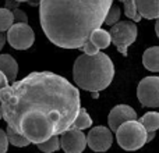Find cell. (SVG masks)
Listing matches in <instances>:
<instances>
[{"mask_svg": "<svg viewBox=\"0 0 159 153\" xmlns=\"http://www.w3.org/2000/svg\"><path fill=\"white\" fill-rule=\"evenodd\" d=\"M0 103L7 125L35 145L69 129L81 107L77 88L50 71L31 72L2 88Z\"/></svg>", "mask_w": 159, "mask_h": 153, "instance_id": "cell-1", "label": "cell"}, {"mask_svg": "<svg viewBox=\"0 0 159 153\" xmlns=\"http://www.w3.org/2000/svg\"><path fill=\"white\" fill-rule=\"evenodd\" d=\"M113 0H39L46 38L63 49H80L91 32L105 24Z\"/></svg>", "mask_w": 159, "mask_h": 153, "instance_id": "cell-2", "label": "cell"}, {"mask_svg": "<svg viewBox=\"0 0 159 153\" xmlns=\"http://www.w3.org/2000/svg\"><path fill=\"white\" fill-rule=\"evenodd\" d=\"M115 76V66L105 53L81 55L73 67V79L75 85L88 92H101L106 89Z\"/></svg>", "mask_w": 159, "mask_h": 153, "instance_id": "cell-3", "label": "cell"}, {"mask_svg": "<svg viewBox=\"0 0 159 153\" xmlns=\"http://www.w3.org/2000/svg\"><path fill=\"white\" fill-rule=\"evenodd\" d=\"M116 139L124 151H137L147 143V129L138 120H129L116 129Z\"/></svg>", "mask_w": 159, "mask_h": 153, "instance_id": "cell-4", "label": "cell"}, {"mask_svg": "<svg viewBox=\"0 0 159 153\" xmlns=\"http://www.w3.org/2000/svg\"><path fill=\"white\" fill-rule=\"evenodd\" d=\"M137 25L133 21H117L110 28V39L116 49L126 57L129 55V47L137 39Z\"/></svg>", "mask_w": 159, "mask_h": 153, "instance_id": "cell-5", "label": "cell"}, {"mask_svg": "<svg viewBox=\"0 0 159 153\" xmlns=\"http://www.w3.org/2000/svg\"><path fill=\"white\" fill-rule=\"evenodd\" d=\"M7 42L17 50H27L35 42V32L28 22H17L7 29Z\"/></svg>", "mask_w": 159, "mask_h": 153, "instance_id": "cell-6", "label": "cell"}, {"mask_svg": "<svg viewBox=\"0 0 159 153\" xmlns=\"http://www.w3.org/2000/svg\"><path fill=\"white\" fill-rule=\"evenodd\" d=\"M137 98L144 107H159V76H145L137 86Z\"/></svg>", "mask_w": 159, "mask_h": 153, "instance_id": "cell-7", "label": "cell"}, {"mask_svg": "<svg viewBox=\"0 0 159 153\" xmlns=\"http://www.w3.org/2000/svg\"><path fill=\"white\" fill-rule=\"evenodd\" d=\"M113 143L112 129L103 125L93 127L87 135V145L93 152H106Z\"/></svg>", "mask_w": 159, "mask_h": 153, "instance_id": "cell-8", "label": "cell"}, {"mask_svg": "<svg viewBox=\"0 0 159 153\" xmlns=\"http://www.w3.org/2000/svg\"><path fill=\"white\" fill-rule=\"evenodd\" d=\"M60 146L67 153H80L87 148V137L82 129L70 127L60 134Z\"/></svg>", "mask_w": 159, "mask_h": 153, "instance_id": "cell-9", "label": "cell"}, {"mask_svg": "<svg viewBox=\"0 0 159 153\" xmlns=\"http://www.w3.org/2000/svg\"><path fill=\"white\" fill-rule=\"evenodd\" d=\"M129 120H137V113L133 107L127 106V104H117L115 106L109 113L107 117V123H109V128L116 132V129L123 124L124 121Z\"/></svg>", "mask_w": 159, "mask_h": 153, "instance_id": "cell-10", "label": "cell"}, {"mask_svg": "<svg viewBox=\"0 0 159 153\" xmlns=\"http://www.w3.org/2000/svg\"><path fill=\"white\" fill-rule=\"evenodd\" d=\"M137 8L143 18H159V0H137Z\"/></svg>", "mask_w": 159, "mask_h": 153, "instance_id": "cell-11", "label": "cell"}, {"mask_svg": "<svg viewBox=\"0 0 159 153\" xmlns=\"http://www.w3.org/2000/svg\"><path fill=\"white\" fill-rule=\"evenodd\" d=\"M0 71H3L8 81H16L17 74H18V64L16 59L10 55H0Z\"/></svg>", "mask_w": 159, "mask_h": 153, "instance_id": "cell-12", "label": "cell"}, {"mask_svg": "<svg viewBox=\"0 0 159 153\" xmlns=\"http://www.w3.org/2000/svg\"><path fill=\"white\" fill-rule=\"evenodd\" d=\"M143 64L149 71L159 72V46H152L144 52Z\"/></svg>", "mask_w": 159, "mask_h": 153, "instance_id": "cell-13", "label": "cell"}, {"mask_svg": "<svg viewBox=\"0 0 159 153\" xmlns=\"http://www.w3.org/2000/svg\"><path fill=\"white\" fill-rule=\"evenodd\" d=\"M88 39H89V41L92 42V43L95 45L99 50L101 49H107L109 45L112 43L110 33L107 32V31H105V29H101V28L93 29L92 32H91V35H89V38Z\"/></svg>", "mask_w": 159, "mask_h": 153, "instance_id": "cell-14", "label": "cell"}, {"mask_svg": "<svg viewBox=\"0 0 159 153\" xmlns=\"http://www.w3.org/2000/svg\"><path fill=\"white\" fill-rule=\"evenodd\" d=\"M138 121L143 124L147 131H157L159 128V111L145 113Z\"/></svg>", "mask_w": 159, "mask_h": 153, "instance_id": "cell-15", "label": "cell"}, {"mask_svg": "<svg viewBox=\"0 0 159 153\" xmlns=\"http://www.w3.org/2000/svg\"><path fill=\"white\" fill-rule=\"evenodd\" d=\"M6 134H7V139L11 145L17 146V148H24V146L30 145V141L24 137V135L18 134L16 129H13L10 125H7V129H6Z\"/></svg>", "mask_w": 159, "mask_h": 153, "instance_id": "cell-16", "label": "cell"}, {"mask_svg": "<svg viewBox=\"0 0 159 153\" xmlns=\"http://www.w3.org/2000/svg\"><path fill=\"white\" fill-rule=\"evenodd\" d=\"M92 125V118L89 117V114L87 113V110L84 107H80L78 110V114L75 117L74 123H73V128H77V129H87Z\"/></svg>", "mask_w": 159, "mask_h": 153, "instance_id": "cell-17", "label": "cell"}, {"mask_svg": "<svg viewBox=\"0 0 159 153\" xmlns=\"http://www.w3.org/2000/svg\"><path fill=\"white\" fill-rule=\"evenodd\" d=\"M124 14L127 18L133 20L134 22L141 21V14L138 13L137 8V0H124Z\"/></svg>", "mask_w": 159, "mask_h": 153, "instance_id": "cell-18", "label": "cell"}, {"mask_svg": "<svg viewBox=\"0 0 159 153\" xmlns=\"http://www.w3.org/2000/svg\"><path fill=\"white\" fill-rule=\"evenodd\" d=\"M36 146H38V149L42 152H48V153L56 152L60 149V137H59V135H53L49 139L43 141V142H41V143H36Z\"/></svg>", "mask_w": 159, "mask_h": 153, "instance_id": "cell-19", "label": "cell"}, {"mask_svg": "<svg viewBox=\"0 0 159 153\" xmlns=\"http://www.w3.org/2000/svg\"><path fill=\"white\" fill-rule=\"evenodd\" d=\"M14 24V14L11 10L3 7L0 8V31L4 32Z\"/></svg>", "mask_w": 159, "mask_h": 153, "instance_id": "cell-20", "label": "cell"}, {"mask_svg": "<svg viewBox=\"0 0 159 153\" xmlns=\"http://www.w3.org/2000/svg\"><path fill=\"white\" fill-rule=\"evenodd\" d=\"M120 8L117 7V6H112V7L109 8V11H107L106 17H105V24L106 25H110L112 27L113 24H116V22L120 20Z\"/></svg>", "mask_w": 159, "mask_h": 153, "instance_id": "cell-21", "label": "cell"}, {"mask_svg": "<svg viewBox=\"0 0 159 153\" xmlns=\"http://www.w3.org/2000/svg\"><path fill=\"white\" fill-rule=\"evenodd\" d=\"M80 49L82 50V52L85 53V55H95V53L99 52V49L95 46V45L92 43V42L89 41V39H87V41L84 42V45H82Z\"/></svg>", "mask_w": 159, "mask_h": 153, "instance_id": "cell-22", "label": "cell"}, {"mask_svg": "<svg viewBox=\"0 0 159 153\" xmlns=\"http://www.w3.org/2000/svg\"><path fill=\"white\" fill-rule=\"evenodd\" d=\"M13 14H14V21H17V22H28V15L25 14V11L20 10L18 7L14 8Z\"/></svg>", "mask_w": 159, "mask_h": 153, "instance_id": "cell-23", "label": "cell"}, {"mask_svg": "<svg viewBox=\"0 0 159 153\" xmlns=\"http://www.w3.org/2000/svg\"><path fill=\"white\" fill-rule=\"evenodd\" d=\"M7 148H8L7 134H6V131H3V129L0 128V153L7 152Z\"/></svg>", "mask_w": 159, "mask_h": 153, "instance_id": "cell-24", "label": "cell"}, {"mask_svg": "<svg viewBox=\"0 0 159 153\" xmlns=\"http://www.w3.org/2000/svg\"><path fill=\"white\" fill-rule=\"evenodd\" d=\"M20 6V2H17V0H6V8H8V10H14V8H17Z\"/></svg>", "mask_w": 159, "mask_h": 153, "instance_id": "cell-25", "label": "cell"}, {"mask_svg": "<svg viewBox=\"0 0 159 153\" xmlns=\"http://www.w3.org/2000/svg\"><path fill=\"white\" fill-rule=\"evenodd\" d=\"M8 85V78L3 74V71H0V89Z\"/></svg>", "mask_w": 159, "mask_h": 153, "instance_id": "cell-26", "label": "cell"}, {"mask_svg": "<svg viewBox=\"0 0 159 153\" xmlns=\"http://www.w3.org/2000/svg\"><path fill=\"white\" fill-rule=\"evenodd\" d=\"M6 41H7V38H6V35H4V32H2L0 31V50L4 47V45H6Z\"/></svg>", "mask_w": 159, "mask_h": 153, "instance_id": "cell-27", "label": "cell"}, {"mask_svg": "<svg viewBox=\"0 0 159 153\" xmlns=\"http://www.w3.org/2000/svg\"><path fill=\"white\" fill-rule=\"evenodd\" d=\"M155 138V131H147V142H151Z\"/></svg>", "mask_w": 159, "mask_h": 153, "instance_id": "cell-28", "label": "cell"}, {"mask_svg": "<svg viewBox=\"0 0 159 153\" xmlns=\"http://www.w3.org/2000/svg\"><path fill=\"white\" fill-rule=\"evenodd\" d=\"M155 32H157V36L159 38V18H158L157 24H155Z\"/></svg>", "mask_w": 159, "mask_h": 153, "instance_id": "cell-29", "label": "cell"}, {"mask_svg": "<svg viewBox=\"0 0 159 153\" xmlns=\"http://www.w3.org/2000/svg\"><path fill=\"white\" fill-rule=\"evenodd\" d=\"M98 96H99V92H92V98L93 99H98Z\"/></svg>", "mask_w": 159, "mask_h": 153, "instance_id": "cell-30", "label": "cell"}, {"mask_svg": "<svg viewBox=\"0 0 159 153\" xmlns=\"http://www.w3.org/2000/svg\"><path fill=\"white\" fill-rule=\"evenodd\" d=\"M3 118V107H2V103H0V120Z\"/></svg>", "mask_w": 159, "mask_h": 153, "instance_id": "cell-31", "label": "cell"}, {"mask_svg": "<svg viewBox=\"0 0 159 153\" xmlns=\"http://www.w3.org/2000/svg\"><path fill=\"white\" fill-rule=\"evenodd\" d=\"M17 2H20V3H25V2H27V3H28L30 0H17Z\"/></svg>", "mask_w": 159, "mask_h": 153, "instance_id": "cell-32", "label": "cell"}, {"mask_svg": "<svg viewBox=\"0 0 159 153\" xmlns=\"http://www.w3.org/2000/svg\"><path fill=\"white\" fill-rule=\"evenodd\" d=\"M121 2H124V0H121Z\"/></svg>", "mask_w": 159, "mask_h": 153, "instance_id": "cell-33", "label": "cell"}]
</instances>
